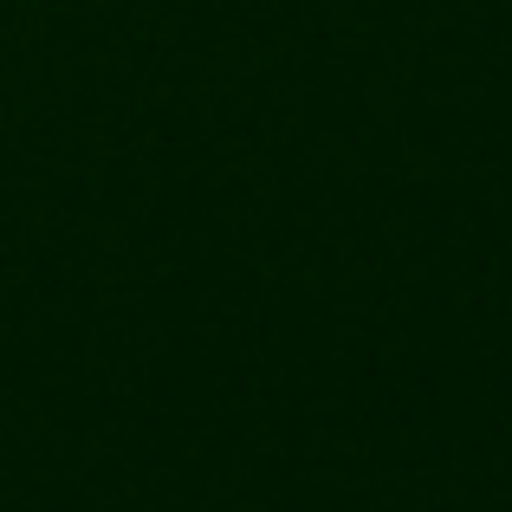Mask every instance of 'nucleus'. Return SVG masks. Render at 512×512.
<instances>
[]
</instances>
